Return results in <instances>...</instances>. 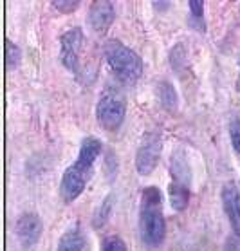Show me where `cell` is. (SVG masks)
Returning <instances> with one entry per match:
<instances>
[{
	"instance_id": "1",
	"label": "cell",
	"mask_w": 240,
	"mask_h": 251,
	"mask_svg": "<svg viewBox=\"0 0 240 251\" xmlns=\"http://www.w3.org/2000/svg\"><path fill=\"white\" fill-rule=\"evenodd\" d=\"M101 154V141L96 137H87L85 141L81 143L80 154L76 159L74 165H71L63 174L62 186H60V194H62L63 201H74L78 195L83 192L87 181L92 174V166L94 161L97 159V155Z\"/></svg>"
},
{
	"instance_id": "2",
	"label": "cell",
	"mask_w": 240,
	"mask_h": 251,
	"mask_svg": "<svg viewBox=\"0 0 240 251\" xmlns=\"http://www.w3.org/2000/svg\"><path fill=\"white\" fill-rule=\"evenodd\" d=\"M139 229L143 242L150 248H157L166 233V224L161 210V192L157 188L143 190L141 197V213H139Z\"/></svg>"
},
{
	"instance_id": "3",
	"label": "cell",
	"mask_w": 240,
	"mask_h": 251,
	"mask_svg": "<svg viewBox=\"0 0 240 251\" xmlns=\"http://www.w3.org/2000/svg\"><path fill=\"white\" fill-rule=\"evenodd\" d=\"M107 63L121 81L134 83L143 75V62L136 52L123 46L120 40H109L103 47Z\"/></svg>"
},
{
	"instance_id": "4",
	"label": "cell",
	"mask_w": 240,
	"mask_h": 251,
	"mask_svg": "<svg viewBox=\"0 0 240 251\" xmlns=\"http://www.w3.org/2000/svg\"><path fill=\"white\" fill-rule=\"evenodd\" d=\"M125 100L121 98V94H118V91H107L97 101V121L105 128H118L125 120Z\"/></svg>"
},
{
	"instance_id": "5",
	"label": "cell",
	"mask_w": 240,
	"mask_h": 251,
	"mask_svg": "<svg viewBox=\"0 0 240 251\" xmlns=\"http://www.w3.org/2000/svg\"><path fill=\"white\" fill-rule=\"evenodd\" d=\"M81 42H83V33L80 27H72L65 31L60 38L62 49H60V60L69 71L78 73V65H80V49Z\"/></svg>"
},
{
	"instance_id": "6",
	"label": "cell",
	"mask_w": 240,
	"mask_h": 251,
	"mask_svg": "<svg viewBox=\"0 0 240 251\" xmlns=\"http://www.w3.org/2000/svg\"><path fill=\"white\" fill-rule=\"evenodd\" d=\"M161 155V137L159 136H150L146 141L141 145V149L137 150L136 157V168L141 176H148L154 172L157 166Z\"/></svg>"
},
{
	"instance_id": "7",
	"label": "cell",
	"mask_w": 240,
	"mask_h": 251,
	"mask_svg": "<svg viewBox=\"0 0 240 251\" xmlns=\"http://www.w3.org/2000/svg\"><path fill=\"white\" fill-rule=\"evenodd\" d=\"M224 210L228 213L233 231L240 237V188L235 183H226L222 188Z\"/></svg>"
},
{
	"instance_id": "8",
	"label": "cell",
	"mask_w": 240,
	"mask_h": 251,
	"mask_svg": "<svg viewBox=\"0 0 240 251\" xmlns=\"http://www.w3.org/2000/svg\"><path fill=\"white\" fill-rule=\"evenodd\" d=\"M116 17V9L112 2H94L91 7V15H89V22H91V27L96 31V33L103 34L107 29L112 25Z\"/></svg>"
},
{
	"instance_id": "9",
	"label": "cell",
	"mask_w": 240,
	"mask_h": 251,
	"mask_svg": "<svg viewBox=\"0 0 240 251\" xmlns=\"http://www.w3.org/2000/svg\"><path fill=\"white\" fill-rule=\"evenodd\" d=\"M42 233V223L34 213H24L17 223V235L24 246L34 244Z\"/></svg>"
},
{
	"instance_id": "10",
	"label": "cell",
	"mask_w": 240,
	"mask_h": 251,
	"mask_svg": "<svg viewBox=\"0 0 240 251\" xmlns=\"http://www.w3.org/2000/svg\"><path fill=\"white\" fill-rule=\"evenodd\" d=\"M83 244H85L83 235H81L80 228L74 226V228L67 229L62 235L60 244H58V251H81L83 250Z\"/></svg>"
},
{
	"instance_id": "11",
	"label": "cell",
	"mask_w": 240,
	"mask_h": 251,
	"mask_svg": "<svg viewBox=\"0 0 240 251\" xmlns=\"http://www.w3.org/2000/svg\"><path fill=\"white\" fill-rule=\"evenodd\" d=\"M188 199H190V186L188 184H181V183H173L171 181L170 184V201H171V206L175 208V210H184L186 204H188Z\"/></svg>"
},
{
	"instance_id": "12",
	"label": "cell",
	"mask_w": 240,
	"mask_h": 251,
	"mask_svg": "<svg viewBox=\"0 0 240 251\" xmlns=\"http://www.w3.org/2000/svg\"><path fill=\"white\" fill-rule=\"evenodd\" d=\"M112 206H114V197L109 195V197L101 202V206L97 208L96 215H94V226H96V228L103 226V224L109 221L110 213H112Z\"/></svg>"
},
{
	"instance_id": "13",
	"label": "cell",
	"mask_w": 240,
	"mask_h": 251,
	"mask_svg": "<svg viewBox=\"0 0 240 251\" xmlns=\"http://www.w3.org/2000/svg\"><path fill=\"white\" fill-rule=\"evenodd\" d=\"M161 101L165 105L166 109L173 110L175 105H177V98H175V89L170 85V83H163L161 85Z\"/></svg>"
},
{
	"instance_id": "14",
	"label": "cell",
	"mask_w": 240,
	"mask_h": 251,
	"mask_svg": "<svg viewBox=\"0 0 240 251\" xmlns=\"http://www.w3.org/2000/svg\"><path fill=\"white\" fill-rule=\"evenodd\" d=\"M101 251H126V246L118 235H110L103 240Z\"/></svg>"
},
{
	"instance_id": "15",
	"label": "cell",
	"mask_w": 240,
	"mask_h": 251,
	"mask_svg": "<svg viewBox=\"0 0 240 251\" xmlns=\"http://www.w3.org/2000/svg\"><path fill=\"white\" fill-rule=\"evenodd\" d=\"M6 62L7 67H13V65H18L20 62V51H18L17 46H13V42L6 40Z\"/></svg>"
},
{
	"instance_id": "16",
	"label": "cell",
	"mask_w": 240,
	"mask_h": 251,
	"mask_svg": "<svg viewBox=\"0 0 240 251\" xmlns=\"http://www.w3.org/2000/svg\"><path fill=\"white\" fill-rule=\"evenodd\" d=\"M229 132H231V143H233L235 150L240 152V121H233Z\"/></svg>"
},
{
	"instance_id": "17",
	"label": "cell",
	"mask_w": 240,
	"mask_h": 251,
	"mask_svg": "<svg viewBox=\"0 0 240 251\" xmlns=\"http://www.w3.org/2000/svg\"><path fill=\"white\" fill-rule=\"evenodd\" d=\"M190 6V11H192V17H193V20H200L202 18V2H199V0H190L188 2Z\"/></svg>"
},
{
	"instance_id": "18",
	"label": "cell",
	"mask_w": 240,
	"mask_h": 251,
	"mask_svg": "<svg viewBox=\"0 0 240 251\" xmlns=\"http://www.w3.org/2000/svg\"><path fill=\"white\" fill-rule=\"evenodd\" d=\"M58 11H74L80 2H52Z\"/></svg>"
}]
</instances>
